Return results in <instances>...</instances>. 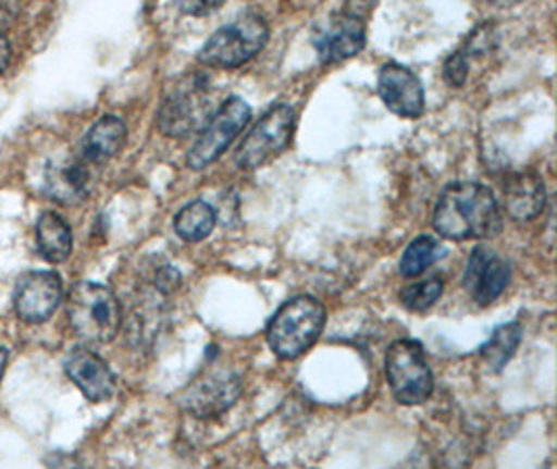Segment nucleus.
Returning <instances> with one entry per match:
<instances>
[{"label": "nucleus", "instance_id": "1", "mask_svg": "<svg viewBox=\"0 0 557 469\" xmlns=\"http://www.w3.org/2000/svg\"><path fill=\"white\" fill-rule=\"evenodd\" d=\"M432 225L456 243L491 238L502 232V213L491 188L479 182H454L436 200Z\"/></svg>", "mask_w": 557, "mask_h": 469}, {"label": "nucleus", "instance_id": "2", "mask_svg": "<svg viewBox=\"0 0 557 469\" xmlns=\"http://www.w3.org/2000/svg\"><path fill=\"white\" fill-rule=\"evenodd\" d=\"M67 318L79 338L92 345H107L120 334L122 307L107 286L77 282L67 297Z\"/></svg>", "mask_w": 557, "mask_h": 469}, {"label": "nucleus", "instance_id": "3", "mask_svg": "<svg viewBox=\"0 0 557 469\" xmlns=\"http://www.w3.org/2000/svg\"><path fill=\"white\" fill-rule=\"evenodd\" d=\"M326 325V311L318 298L286 300L268 325V343L280 359H297L318 343Z\"/></svg>", "mask_w": 557, "mask_h": 469}, {"label": "nucleus", "instance_id": "4", "mask_svg": "<svg viewBox=\"0 0 557 469\" xmlns=\"http://www.w3.org/2000/svg\"><path fill=\"white\" fill-rule=\"evenodd\" d=\"M270 27L257 13H247L232 24L220 27L199 52L207 67L236 70L249 63L268 45Z\"/></svg>", "mask_w": 557, "mask_h": 469}, {"label": "nucleus", "instance_id": "5", "mask_svg": "<svg viewBox=\"0 0 557 469\" xmlns=\"http://www.w3.org/2000/svg\"><path fill=\"white\" fill-rule=\"evenodd\" d=\"M209 118H211L209 79L203 74H188L174 84V88L161 102L157 113V125L161 134L170 138H186L203 129Z\"/></svg>", "mask_w": 557, "mask_h": 469}, {"label": "nucleus", "instance_id": "6", "mask_svg": "<svg viewBox=\"0 0 557 469\" xmlns=\"http://www.w3.org/2000/svg\"><path fill=\"white\" fill-rule=\"evenodd\" d=\"M386 380L401 405H422L434 391L432 371L418 341H397L386 353Z\"/></svg>", "mask_w": 557, "mask_h": 469}, {"label": "nucleus", "instance_id": "7", "mask_svg": "<svg viewBox=\"0 0 557 469\" xmlns=\"http://www.w3.org/2000/svg\"><path fill=\"white\" fill-rule=\"evenodd\" d=\"M297 113L288 104H276L255 124L236 150V163L245 170H257L286 149L293 140Z\"/></svg>", "mask_w": 557, "mask_h": 469}, {"label": "nucleus", "instance_id": "8", "mask_svg": "<svg viewBox=\"0 0 557 469\" xmlns=\"http://www.w3.org/2000/svg\"><path fill=\"white\" fill-rule=\"evenodd\" d=\"M249 120L251 107L238 97H230L203 125L199 140L186 157L188 165L199 172L215 163L236 140V136L247 127Z\"/></svg>", "mask_w": 557, "mask_h": 469}, {"label": "nucleus", "instance_id": "9", "mask_svg": "<svg viewBox=\"0 0 557 469\" xmlns=\"http://www.w3.org/2000/svg\"><path fill=\"white\" fill-rule=\"evenodd\" d=\"M240 391L243 382L234 371H207L184 391L180 403L184 411L205 420L226 414Z\"/></svg>", "mask_w": 557, "mask_h": 469}, {"label": "nucleus", "instance_id": "10", "mask_svg": "<svg viewBox=\"0 0 557 469\" xmlns=\"http://www.w3.org/2000/svg\"><path fill=\"white\" fill-rule=\"evenodd\" d=\"M313 47L322 63H343L366 47V25L349 13L330 15L313 29Z\"/></svg>", "mask_w": 557, "mask_h": 469}, {"label": "nucleus", "instance_id": "11", "mask_svg": "<svg viewBox=\"0 0 557 469\" xmlns=\"http://www.w3.org/2000/svg\"><path fill=\"white\" fill-rule=\"evenodd\" d=\"M63 300V286L59 275L52 272H32L20 277L13 295L15 313L26 323L49 320Z\"/></svg>", "mask_w": 557, "mask_h": 469}, {"label": "nucleus", "instance_id": "12", "mask_svg": "<svg viewBox=\"0 0 557 469\" xmlns=\"http://www.w3.org/2000/svg\"><path fill=\"white\" fill-rule=\"evenodd\" d=\"M379 95L391 113L406 120H418L426 109L424 88L418 75L399 63H386L382 67Z\"/></svg>", "mask_w": 557, "mask_h": 469}, {"label": "nucleus", "instance_id": "13", "mask_svg": "<svg viewBox=\"0 0 557 469\" xmlns=\"http://www.w3.org/2000/svg\"><path fill=\"white\" fill-rule=\"evenodd\" d=\"M509 277V263L504 257L491 248L476 247L468 259L463 284L470 297L484 307L504 295Z\"/></svg>", "mask_w": 557, "mask_h": 469}, {"label": "nucleus", "instance_id": "14", "mask_svg": "<svg viewBox=\"0 0 557 469\" xmlns=\"http://www.w3.org/2000/svg\"><path fill=\"white\" fill-rule=\"evenodd\" d=\"M92 163L82 155L52 161L45 173V193L61 205H77L90 195Z\"/></svg>", "mask_w": 557, "mask_h": 469}, {"label": "nucleus", "instance_id": "15", "mask_svg": "<svg viewBox=\"0 0 557 469\" xmlns=\"http://www.w3.org/2000/svg\"><path fill=\"white\" fill-rule=\"evenodd\" d=\"M65 373L82 391V395L92 403H104L115 395L117 382L113 371L90 348H74L65 361Z\"/></svg>", "mask_w": 557, "mask_h": 469}, {"label": "nucleus", "instance_id": "16", "mask_svg": "<svg viewBox=\"0 0 557 469\" xmlns=\"http://www.w3.org/2000/svg\"><path fill=\"white\" fill-rule=\"evenodd\" d=\"M507 215L513 222H531L543 213L547 193L543 177L534 172L511 173L504 186Z\"/></svg>", "mask_w": 557, "mask_h": 469}, {"label": "nucleus", "instance_id": "17", "mask_svg": "<svg viewBox=\"0 0 557 469\" xmlns=\"http://www.w3.org/2000/svg\"><path fill=\"white\" fill-rule=\"evenodd\" d=\"M126 136V124L117 115H104L88 129L79 155L92 165H102L124 149Z\"/></svg>", "mask_w": 557, "mask_h": 469}, {"label": "nucleus", "instance_id": "18", "mask_svg": "<svg viewBox=\"0 0 557 469\" xmlns=\"http://www.w3.org/2000/svg\"><path fill=\"white\" fill-rule=\"evenodd\" d=\"M495 47H497V32H495V27L488 24L476 27L470 34V38L463 42V47L456 50L447 59V63H445V79L451 86L461 88L468 82V77H470L472 63L476 59L484 57V54H491Z\"/></svg>", "mask_w": 557, "mask_h": 469}, {"label": "nucleus", "instance_id": "19", "mask_svg": "<svg viewBox=\"0 0 557 469\" xmlns=\"http://www.w3.org/2000/svg\"><path fill=\"white\" fill-rule=\"evenodd\" d=\"M36 243L40 255L51 263H63L74 247L72 227L61 215L47 211L36 223Z\"/></svg>", "mask_w": 557, "mask_h": 469}, {"label": "nucleus", "instance_id": "20", "mask_svg": "<svg viewBox=\"0 0 557 469\" xmlns=\"http://www.w3.org/2000/svg\"><path fill=\"white\" fill-rule=\"evenodd\" d=\"M215 222H218V215H215L213 207L207 205L205 200H195L177 213L174 227L182 240L201 243L213 232Z\"/></svg>", "mask_w": 557, "mask_h": 469}, {"label": "nucleus", "instance_id": "21", "mask_svg": "<svg viewBox=\"0 0 557 469\" xmlns=\"http://www.w3.org/2000/svg\"><path fill=\"white\" fill-rule=\"evenodd\" d=\"M522 325L518 321H509L499 325L486 345L481 346L482 359L486 366H491L495 371H502L506 368L507 361L513 357L516 348L522 343Z\"/></svg>", "mask_w": 557, "mask_h": 469}, {"label": "nucleus", "instance_id": "22", "mask_svg": "<svg viewBox=\"0 0 557 469\" xmlns=\"http://www.w3.org/2000/svg\"><path fill=\"white\" fill-rule=\"evenodd\" d=\"M445 255V248L441 247L432 236H418L409 247L406 248L399 272L404 277H418L420 273L426 272L441 257Z\"/></svg>", "mask_w": 557, "mask_h": 469}, {"label": "nucleus", "instance_id": "23", "mask_svg": "<svg viewBox=\"0 0 557 469\" xmlns=\"http://www.w3.org/2000/svg\"><path fill=\"white\" fill-rule=\"evenodd\" d=\"M443 295V280L441 277H429L424 282L409 284L401 291V303L409 311L424 313Z\"/></svg>", "mask_w": 557, "mask_h": 469}, {"label": "nucleus", "instance_id": "24", "mask_svg": "<svg viewBox=\"0 0 557 469\" xmlns=\"http://www.w3.org/2000/svg\"><path fill=\"white\" fill-rule=\"evenodd\" d=\"M174 2L182 13L195 15V17L209 15L224 4V0H174Z\"/></svg>", "mask_w": 557, "mask_h": 469}, {"label": "nucleus", "instance_id": "25", "mask_svg": "<svg viewBox=\"0 0 557 469\" xmlns=\"http://www.w3.org/2000/svg\"><path fill=\"white\" fill-rule=\"evenodd\" d=\"M374 7H376V0H347L345 2V13H349V15H354V17L363 22L372 13Z\"/></svg>", "mask_w": 557, "mask_h": 469}, {"label": "nucleus", "instance_id": "26", "mask_svg": "<svg viewBox=\"0 0 557 469\" xmlns=\"http://www.w3.org/2000/svg\"><path fill=\"white\" fill-rule=\"evenodd\" d=\"M9 61H11V45H9L7 36L0 34V72L7 70Z\"/></svg>", "mask_w": 557, "mask_h": 469}, {"label": "nucleus", "instance_id": "27", "mask_svg": "<svg viewBox=\"0 0 557 469\" xmlns=\"http://www.w3.org/2000/svg\"><path fill=\"white\" fill-rule=\"evenodd\" d=\"M7 361H9V350H7V348H0V382H2V375H4Z\"/></svg>", "mask_w": 557, "mask_h": 469}, {"label": "nucleus", "instance_id": "28", "mask_svg": "<svg viewBox=\"0 0 557 469\" xmlns=\"http://www.w3.org/2000/svg\"><path fill=\"white\" fill-rule=\"evenodd\" d=\"M488 2H495V4L507 7V4H516V2H520V0H488Z\"/></svg>", "mask_w": 557, "mask_h": 469}]
</instances>
